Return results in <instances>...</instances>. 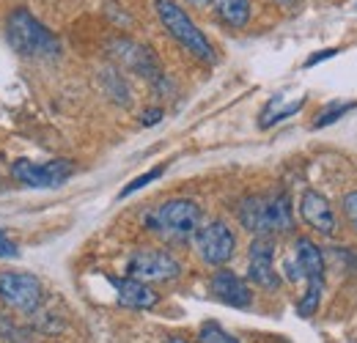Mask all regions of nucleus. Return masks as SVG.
Wrapping results in <instances>:
<instances>
[{
  "instance_id": "obj_18",
  "label": "nucleus",
  "mask_w": 357,
  "mask_h": 343,
  "mask_svg": "<svg viewBox=\"0 0 357 343\" xmlns=\"http://www.w3.org/2000/svg\"><path fill=\"white\" fill-rule=\"evenodd\" d=\"M357 102H333V105H327L321 113H319V119L313 121V129H321L327 127V124H333V121H338L344 113H349V110H355Z\"/></svg>"
},
{
  "instance_id": "obj_22",
  "label": "nucleus",
  "mask_w": 357,
  "mask_h": 343,
  "mask_svg": "<svg viewBox=\"0 0 357 343\" xmlns=\"http://www.w3.org/2000/svg\"><path fill=\"white\" fill-rule=\"evenodd\" d=\"M0 258H20V247L17 242L0 228Z\"/></svg>"
},
{
  "instance_id": "obj_15",
  "label": "nucleus",
  "mask_w": 357,
  "mask_h": 343,
  "mask_svg": "<svg viewBox=\"0 0 357 343\" xmlns=\"http://www.w3.org/2000/svg\"><path fill=\"white\" fill-rule=\"evenodd\" d=\"M215 6H218V14H220V20L228 28L239 31V28H245L250 22V14H253L250 0H215Z\"/></svg>"
},
{
  "instance_id": "obj_26",
  "label": "nucleus",
  "mask_w": 357,
  "mask_h": 343,
  "mask_svg": "<svg viewBox=\"0 0 357 343\" xmlns=\"http://www.w3.org/2000/svg\"><path fill=\"white\" fill-rule=\"evenodd\" d=\"M162 343H190V341H187V338H178L176 335V338H168V341H162Z\"/></svg>"
},
{
  "instance_id": "obj_11",
  "label": "nucleus",
  "mask_w": 357,
  "mask_h": 343,
  "mask_svg": "<svg viewBox=\"0 0 357 343\" xmlns=\"http://www.w3.org/2000/svg\"><path fill=\"white\" fill-rule=\"evenodd\" d=\"M209 289H212V297L228 305V307L248 310L253 305V289L248 286V280H242L231 269H218L209 280Z\"/></svg>"
},
{
  "instance_id": "obj_25",
  "label": "nucleus",
  "mask_w": 357,
  "mask_h": 343,
  "mask_svg": "<svg viewBox=\"0 0 357 343\" xmlns=\"http://www.w3.org/2000/svg\"><path fill=\"white\" fill-rule=\"evenodd\" d=\"M275 3H278V6H286V8H289V6H297L300 0H275Z\"/></svg>"
},
{
  "instance_id": "obj_14",
  "label": "nucleus",
  "mask_w": 357,
  "mask_h": 343,
  "mask_svg": "<svg viewBox=\"0 0 357 343\" xmlns=\"http://www.w3.org/2000/svg\"><path fill=\"white\" fill-rule=\"evenodd\" d=\"M113 52H116V58L121 61V66L132 69V72L143 75V77H157V75H160L157 58H154V52H151L146 44H135V42L121 39V42L113 44Z\"/></svg>"
},
{
  "instance_id": "obj_27",
  "label": "nucleus",
  "mask_w": 357,
  "mask_h": 343,
  "mask_svg": "<svg viewBox=\"0 0 357 343\" xmlns=\"http://www.w3.org/2000/svg\"><path fill=\"white\" fill-rule=\"evenodd\" d=\"M187 3H195V6H206L209 0H187Z\"/></svg>"
},
{
  "instance_id": "obj_16",
  "label": "nucleus",
  "mask_w": 357,
  "mask_h": 343,
  "mask_svg": "<svg viewBox=\"0 0 357 343\" xmlns=\"http://www.w3.org/2000/svg\"><path fill=\"white\" fill-rule=\"evenodd\" d=\"M195 343H242L236 335H231L223 324L218 321H204L198 327V335H195Z\"/></svg>"
},
{
  "instance_id": "obj_8",
  "label": "nucleus",
  "mask_w": 357,
  "mask_h": 343,
  "mask_svg": "<svg viewBox=\"0 0 357 343\" xmlns=\"http://www.w3.org/2000/svg\"><path fill=\"white\" fill-rule=\"evenodd\" d=\"M75 173V165L69 160H50L45 165H36L31 160H17L11 165V176L33 190H55L61 184L69 181V176Z\"/></svg>"
},
{
  "instance_id": "obj_23",
  "label": "nucleus",
  "mask_w": 357,
  "mask_h": 343,
  "mask_svg": "<svg viewBox=\"0 0 357 343\" xmlns=\"http://www.w3.org/2000/svg\"><path fill=\"white\" fill-rule=\"evenodd\" d=\"M160 119H162V110H160V107H151V110H146V116H143L140 121L149 127V124H157Z\"/></svg>"
},
{
  "instance_id": "obj_9",
  "label": "nucleus",
  "mask_w": 357,
  "mask_h": 343,
  "mask_svg": "<svg viewBox=\"0 0 357 343\" xmlns=\"http://www.w3.org/2000/svg\"><path fill=\"white\" fill-rule=\"evenodd\" d=\"M248 277L259 289H267V291H278L280 289L283 277L275 269V245H272L269 236H256L250 242V250H248Z\"/></svg>"
},
{
  "instance_id": "obj_17",
  "label": "nucleus",
  "mask_w": 357,
  "mask_h": 343,
  "mask_svg": "<svg viewBox=\"0 0 357 343\" xmlns=\"http://www.w3.org/2000/svg\"><path fill=\"white\" fill-rule=\"evenodd\" d=\"M321 294H324V283H305V294L297 302V313L303 319H311L321 305Z\"/></svg>"
},
{
  "instance_id": "obj_20",
  "label": "nucleus",
  "mask_w": 357,
  "mask_h": 343,
  "mask_svg": "<svg viewBox=\"0 0 357 343\" xmlns=\"http://www.w3.org/2000/svg\"><path fill=\"white\" fill-rule=\"evenodd\" d=\"M341 212H344L347 222L355 228V234H357V190L347 192V195L341 198Z\"/></svg>"
},
{
  "instance_id": "obj_6",
  "label": "nucleus",
  "mask_w": 357,
  "mask_h": 343,
  "mask_svg": "<svg viewBox=\"0 0 357 343\" xmlns=\"http://www.w3.org/2000/svg\"><path fill=\"white\" fill-rule=\"evenodd\" d=\"M0 302L17 313H36L45 302L42 280L31 272H0Z\"/></svg>"
},
{
  "instance_id": "obj_1",
  "label": "nucleus",
  "mask_w": 357,
  "mask_h": 343,
  "mask_svg": "<svg viewBox=\"0 0 357 343\" xmlns=\"http://www.w3.org/2000/svg\"><path fill=\"white\" fill-rule=\"evenodd\" d=\"M236 217L245 231L253 236H275V234H289L294 228V209L291 198L286 192L275 195H250L239 201Z\"/></svg>"
},
{
  "instance_id": "obj_5",
  "label": "nucleus",
  "mask_w": 357,
  "mask_h": 343,
  "mask_svg": "<svg viewBox=\"0 0 357 343\" xmlns=\"http://www.w3.org/2000/svg\"><path fill=\"white\" fill-rule=\"evenodd\" d=\"M192 245L204 264L220 269L236 253V234L225 220H209V222H201V228L192 236Z\"/></svg>"
},
{
  "instance_id": "obj_4",
  "label": "nucleus",
  "mask_w": 357,
  "mask_h": 343,
  "mask_svg": "<svg viewBox=\"0 0 357 343\" xmlns=\"http://www.w3.org/2000/svg\"><path fill=\"white\" fill-rule=\"evenodd\" d=\"M204 222V209L192 198H171L146 215V228L168 242H190Z\"/></svg>"
},
{
  "instance_id": "obj_19",
  "label": "nucleus",
  "mask_w": 357,
  "mask_h": 343,
  "mask_svg": "<svg viewBox=\"0 0 357 343\" xmlns=\"http://www.w3.org/2000/svg\"><path fill=\"white\" fill-rule=\"evenodd\" d=\"M162 173H165V165H157V168H151V171H146V173H143V176H137L135 181H130V184H127V187H124V190L119 192V198H127V195H132V192H137L140 187H146V184H151L154 178H160Z\"/></svg>"
},
{
  "instance_id": "obj_3",
  "label": "nucleus",
  "mask_w": 357,
  "mask_h": 343,
  "mask_svg": "<svg viewBox=\"0 0 357 343\" xmlns=\"http://www.w3.org/2000/svg\"><path fill=\"white\" fill-rule=\"evenodd\" d=\"M154 8H157V17L162 22V28L168 31V36L184 47L195 61L201 63H215L218 61V52L209 42V36L195 25V20L178 6L176 0H154Z\"/></svg>"
},
{
  "instance_id": "obj_12",
  "label": "nucleus",
  "mask_w": 357,
  "mask_h": 343,
  "mask_svg": "<svg viewBox=\"0 0 357 343\" xmlns=\"http://www.w3.org/2000/svg\"><path fill=\"white\" fill-rule=\"evenodd\" d=\"M113 289H116V300L121 307L127 310H151L160 305V294L149 286V283H140L135 277H110Z\"/></svg>"
},
{
  "instance_id": "obj_24",
  "label": "nucleus",
  "mask_w": 357,
  "mask_h": 343,
  "mask_svg": "<svg viewBox=\"0 0 357 343\" xmlns=\"http://www.w3.org/2000/svg\"><path fill=\"white\" fill-rule=\"evenodd\" d=\"M335 55V49H327V52H316V55H311L308 61H305V66H316L319 61H324V58H333Z\"/></svg>"
},
{
  "instance_id": "obj_2",
  "label": "nucleus",
  "mask_w": 357,
  "mask_h": 343,
  "mask_svg": "<svg viewBox=\"0 0 357 343\" xmlns=\"http://www.w3.org/2000/svg\"><path fill=\"white\" fill-rule=\"evenodd\" d=\"M6 39L22 58H55L61 52V39L28 8H14L6 17Z\"/></svg>"
},
{
  "instance_id": "obj_21",
  "label": "nucleus",
  "mask_w": 357,
  "mask_h": 343,
  "mask_svg": "<svg viewBox=\"0 0 357 343\" xmlns=\"http://www.w3.org/2000/svg\"><path fill=\"white\" fill-rule=\"evenodd\" d=\"M305 105V99H297V102H291V105H286L280 113H272V116H264L261 119V127H272V124H278V121H283V119H289V116H294L300 107Z\"/></svg>"
},
{
  "instance_id": "obj_10",
  "label": "nucleus",
  "mask_w": 357,
  "mask_h": 343,
  "mask_svg": "<svg viewBox=\"0 0 357 343\" xmlns=\"http://www.w3.org/2000/svg\"><path fill=\"white\" fill-rule=\"evenodd\" d=\"M300 220L321 236H335L338 234V215H335L330 198L319 190H305L300 195Z\"/></svg>"
},
{
  "instance_id": "obj_13",
  "label": "nucleus",
  "mask_w": 357,
  "mask_h": 343,
  "mask_svg": "<svg viewBox=\"0 0 357 343\" xmlns=\"http://www.w3.org/2000/svg\"><path fill=\"white\" fill-rule=\"evenodd\" d=\"M294 264L303 272V283H324V272H327V261L324 253L319 250V245L308 236H297L294 239Z\"/></svg>"
},
{
  "instance_id": "obj_7",
  "label": "nucleus",
  "mask_w": 357,
  "mask_h": 343,
  "mask_svg": "<svg viewBox=\"0 0 357 343\" xmlns=\"http://www.w3.org/2000/svg\"><path fill=\"white\" fill-rule=\"evenodd\" d=\"M127 275L140 283H171L181 275V264L174 253L160 250V247H146L135 250L127 261Z\"/></svg>"
}]
</instances>
